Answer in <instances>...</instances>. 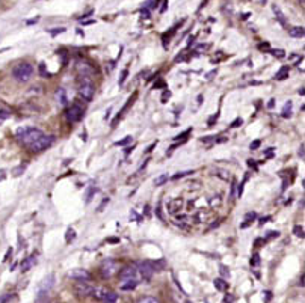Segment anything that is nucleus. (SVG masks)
Segmentation results:
<instances>
[{
    "label": "nucleus",
    "instance_id": "f257e3e1",
    "mask_svg": "<svg viewBox=\"0 0 305 303\" xmlns=\"http://www.w3.org/2000/svg\"><path fill=\"white\" fill-rule=\"evenodd\" d=\"M44 133L41 131V130H38V128H32V127H20L18 130H17V133H16V136H17V139L23 144V145H26V146H29L31 144H34L36 139H39L41 136H43Z\"/></svg>",
    "mask_w": 305,
    "mask_h": 303
},
{
    "label": "nucleus",
    "instance_id": "f03ea898",
    "mask_svg": "<svg viewBox=\"0 0 305 303\" xmlns=\"http://www.w3.org/2000/svg\"><path fill=\"white\" fill-rule=\"evenodd\" d=\"M77 91H79V95H80L83 100H85V101H91L94 98V92H95V88H94V83H92L91 77H88V76H80Z\"/></svg>",
    "mask_w": 305,
    "mask_h": 303
},
{
    "label": "nucleus",
    "instance_id": "7ed1b4c3",
    "mask_svg": "<svg viewBox=\"0 0 305 303\" xmlns=\"http://www.w3.org/2000/svg\"><path fill=\"white\" fill-rule=\"evenodd\" d=\"M34 74V66L31 64H18L16 68L12 70V77L16 79L20 83H26L27 80H29Z\"/></svg>",
    "mask_w": 305,
    "mask_h": 303
},
{
    "label": "nucleus",
    "instance_id": "20e7f679",
    "mask_svg": "<svg viewBox=\"0 0 305 303\" xmlns=\"http://www.w3.org/2000/svg\"><path fill=\"white\" fill-rule=\"evenodd\" d=\"M53 144H54V136H46V134H43V136L39 137V139H36L34 144H31L29 148L32 151H35V153H41V151L50 148Z\"/></svg>",
    "mask_w": 305,
    "mask_h": 303
},
{
    "label": "nucleus",
    "instance_id": "39448f33",
    "mask_svg": "<svg viewBox=\"0 0 305 303\" xmlns=\"http://www.w3.org/2000/svg\"><path fill=\"white\" fill-rule=\"evenodd\" d=\"M117 270H118L117 261H114V259H106V261H103V264H102V276L104 279L112 278L114 274L117 273Z\"/></svg>",
    "mask_w": 305,
    "mask_h": 303
},
{
    "label": "nucleus",
    "instance_id": "423d86ee",
    "mask_svg": "<svg viewBox=\"0 0 305 303\" xmlns=\"http://www.w3.org/2000/svg\"><path fill=\"white\" fill-rule=\"evenodd\" d=\"M53 285H54V276H53V274H49V276L39 284V288H38V300L46 297L49 294V291L53 288Z\"/></svg>",
    "mask_w": 305,
    "mask_h": 303
},
{
    "label": "nucleus",
    "instance_id": "0eeeda50",
    "mask_svg": "<svg viewBox=\"0 0 305 303\" xmlns=\"http://www.w3.org/2000/svg\"><path fill=\"white\" fill-rule=\"evenodd\" d=\"M137 269H139L142 278L145 281H150L152 278V274H154V271H156L154 266H152V261H141V263L137 264Z\"/></svg>",
    "mask_w": 305,
    "mask_h": 303
},
{
    "label": "nucleus",
    "instance_id": "6e6552de",
    "mask_svg": "<svg viewBox=\"0 0 305 303\" xmlns=\"http://www.w3.org/2000/svg\"><path fill=\"white\" fill-rule=\"evenodd\" d=\"M74 290H76L77 296H80V297H88V296H92L94 287L89 285V284H86L85 281H79L74 285Z\"/></svg>",
    "mask_w": 305,
    "mask_h": 303
},
{
    "label": "nucleus",
    "instance_id": "1a4fd4ad",
    "mask_svg": "<svg viewBox=\"0 0 305 303\" xmlns=\"http://www.w3.org/2000/svg\"><path fill=\"white\" fill-rule=\"evenodd\" d=\"M83 118V109L77 104L71 106L67 110V119L70 122H79Z\"/></svg>",
    "mask_w": 305,
    "mask_h": 303
},
{
    "label": "nucleus",
    "instance_id": "9d476101",
    "mask_svg": "<svg viewBox=\"0 0 305 303\" xmlns=\"http://www.w3.org/2000/svg\"><path fill=\"white\" fill-rule=\"evenodd\" d=\"M70 278H73L76 281H89L91 273L85 269H74L70 271Z\"/></svg>",
    "mask_w": 305,
    "mask_h": 303
},
{
    "label": "nucleus",
    "instance_id": "9b49d317",
    "mask_svg": "<svg viewBox=\"0 0 305 303\" xmlns=\"http://www.w3.org/2000/svg\"><path fill=\"white\" fill-rule=\"evenodd\" d=\"M136 273H137L136 267H135V266H130V267H126V269H122V270L119 271V278H121L122 281L136 279Z\"/></svg>",
    "mask_w": 305,
    "mask_h": 303
},
{
    "label": "nucleus",
    "instance_id": "f8f14e48",
    "mask_svg": "<svg viewBox=\"0 0 305 303\" xmlns=\"http://www.w3.org/2000/svg\"><path fill=\"white\" fill-rule=\"evenodd\" d=\"M183 208V199H172L169 204H168V211L171 213V214H175V213H178L180 210Z\"/></svg>",
    "mask_w": 305,
    "mask_h": 303
},
{
    "label": "nucleus",
    "instance_id": "ddd939ff",
    "mask_svg": "<svg viewBox=\"0 0 305 303\" xmlns=\"http://www.w3.org/2000/svg\"><path fill=\"white\" fill-rule=\"evenodd\" d=\"M77 71H79V74L80 76H88V77H91L92 76V73H94V70H92V66H89L88 64H85V62H77Z\"/></svg>",
    "mask_w": 305,
    "mask_h": 303
},
{
    "label": "nucleus",
    "instance_id": "4468645a",
    "mask_svg": "<svg viewBox=\"0 0 305 303\" xmlns=\"http://www.w3.org/2000/svg\"><path fill=\"white\" fill-rule=\"evenodd\" d=\"M36 264V255H31V256H27L23 263H21V271H27V270H31L34 266Z\"/></svg>",
    "mask_w": 305,
    "mask_h": 303
},
{
    "label": "nucleus",
    "instance_id": "2eb2a0df",
    "mask_svg": "<svg viewBox=\"0 0 305 303\" xmlns=\"http://www.w3.org/2000/svg\"><path fill=\"white\" fill-rule=\"evenodd\" d=\"M272 9H273V12H275V16H276V20L280 21V24L281 26H287V20H286V17H284V14H283V11L280 9V6H276V5H273L272 6Z\"/></svg>",
    "mask_w": 305,
    "mask_h": 303
},
{
    "label": "nucleus",
    "instance_id": "dca6fc26",
    "mask_svg": "<svg viewBox=\"0 0 305 303\" xmlns=\"http://www.w3.org/2000/svg\"><path fill=\"white\" fill-rule=\"evenodd\" d=\"M292 109H293V103H292V101H287V103L284 104L283 110H281V116L286 118V119L292 118Z\"/></svg>",
    "mask_w": 305,
    "mask_h": 303
},
{
    "label": "nucleus",
    "instance_id": "f3484780",
    "mask_svg": "<svg viewBox=\"0 0 305 303\" xmlns=\"http://www.w3.org/2000/svg\"><path fill=\"white\" fill-rule=\"evenodd\" d=\"M213 284H215V288L218 291H225L228 288V282H225V279H220V278L215 279Z\"/></svg>",
    "mask_w": 305,
    "mask_h": 303
},
{
    "label": "nucleus",
    "instance_id": "a211bd4d",
    "mask_svg": "<svg viewBox=\"0 0 305 303\" xmlns=\"http://www.w3.org/2000/svg\"><path fill=\"white\" fill-rule=\"evenodd\" d=\"M288 71H290V68H288L287 65L281 66V68H280V71L276 73L275 79H276V80H286V79L288 77Z\"/></svg>",
    "mask_w": 305,
    "mask_h": 303
},
{
    "label": "nucleus",
    "instance_id": "6ab92c4d",
    "mask_svg": "<svg viewBox=\"0 0 305 303\" xmlns=\"http://www.w3.org/2000/svg\"><path fill=\"white\" fill-rule=\"evenodd\" d=\"M136 287H137L136 279H127L126 284H122V285H121V290H122V291H132V290H135Z\"/></svg>",
    "mask_w": 305,
    "mask_h": 303
},
{
    "label": "nucleus",
    "instance_id": "aec40b11",
    "mask_svg": "<svg viewBox=\"0 0 305 303\" xmlns=\"http://www.w3.org/2000/svg\"><path fill=\"white\" fill-rule=\"evenodd\" d=\"M304 27H292V29L288 31V35L292 36V38H302L304 36Z\"/></svg>",
    "mask_w": 305,
    "mask_h": 303
},
{
    "label": "nucleus",
    "instance_id": "412c9836",
    "mask_svg": "<svg viewBox=\"0 0 305 303\" xmlns=\"http://www.w3.org/2000/svg\"><path fill=\"white\" fill-rule=\"evenodd\" d=\"M56 98H58V101H59L62 106H67L68 98H67V94H65L64 89H58V91H56Z\"/></svg>",
    "mask_w": 305,
    "mask_h": 303
},
{
    "label": "nucleus",
    "instance_id": "4be33fe9",
    "mask_svg": "<svg viewBox=\"0 0 305 303\" xmlns=\"http://www.w3.org/2000/svg\"><path fill=\"white\" fill-rule=\"evenodd\" d=\"M104 294H106V290H104V288H94V291H92V296H94L97 300H103Z\"/></svg>",
    "mask_w": 305,
    "mask_h": 303
},
{
    "label": "nucleus",
    "instance_id": "5701e85b",
    "mask_svg": "<svg viewBox=\"0 0 305 303\" xmlns=\"http://www.w3.org/2000/svg\"><path fill=\"white\" fill-rule=\"evenodd\" d=\"M74 239H76V231L73 228H68L67 229V234H65V241L67 243H71V241H74Z\"/></svg>",
    "mask_w": 305,
    "mask_h": 303
},
{
    "label": "nucleus",
    "instance_id": "b1692460",
    "mask_svg": "<svg viewBox=\"0 0 305 303\" xmlns=\"http://www.w3.org/2000/svg\"><path fill=\"white\" fill-rule=\"evenodd\" d=\"M255 217H257V214H255L254 211H253V213H248V214L245 216V223H242V225H240V228H246L249 223L253 222V220H254Z\"/></svg>",
    "mask_w": 305,
    "mask_h": 303
},
{
    "label": "nucleus",
    "instance_id": "393cba45",
    "mask_svg": "<svg viewBox=\"0 0 305 303\" xmlns=\"http://www.w3.org/2000/svg\"><path fill=\"white\" fill-rule=\"evenodd\" d=\"M168 174H163V175H160L159 178H156V180H154V186H163L166 181H168Z\"/></svg>",
    "mask_w": 305,
    "mask_h": 303
},
{
    "label": "nucleus",
    "instance_id": "a878e982",
    "mask_svg": "<svg viewBox=\"0 0 305 303\" xmlns=\"http://www.w3.org/2000/svg\"><path fill=\"white\" fill-rule=\"evenodd\" d=\"M103 300H104V302H117V300H118V294H117V293H107V291H106Z\"/></svg>",
    "mask_w": 305,
    "mask_h": 303
},
{
    "label": "nucleus",
    "instance_id": "bb28decb",
    "mask_svg": "<svg viewBox=\"0 0 305 303\" xmlns=\"http://www.w3.org/2000/svg\"><path fill=\"white\" fill-rule=\"evenodd\" d=\"M130 142H132V136H126V137H124V139L117 141V142H115V145H117V146H124V145H127V144H130Z\"/></svg>",
    "mask_w": 305,
    "mask_h": 303
},
{
    "label": "nucleus",
    "instance_id": "cd10ccee",
    "mask_svg": "<svg viewBox=\"0 0 305 303\" xmlns=\"http://www.w3.org/2000/svg\"><path fill=\"white\" fill-rule=\"evenodd\" d=\"M24 171H26V166H23V164H21V166H17V168L12 169V175L14 176H20Z\"/></svg>",
    "mask_w": 305,
    "mask_h": 303
},
{
    "label": "nucleus",
    "instance_id": "c85d7f7f",
    "mask_svg": "<svg viewBox=\"0 0 305 303\" xmlns=\"http://www.w3.org/2000/svg\"><path fill=\"white\" fill-rule=\"evenodd\" d=\"M219 271H220V274H222L224 278H228L230 276V269L227 266H224V264L219 266Z\"/></svg>",
    "mask_w": 305,
    "mask_h": 303
},
{
    "label": "nucleus",
    "instance_id": "c756f323",
    "mask_svg": "<svg viewBox=\"0 0 305 303\" xmlns=\"http://www.w3.org/2000/svg\"><path fill=\"white\" fill-rule=\"evenodd\" d=\"M12 300H17V297L14 296V294H3V296H0V303H2V302H12Z\"/></svg>",
    "mask_w": 305,
    "mask_h": 303
},
{
    "label": "nucleus",
    "instance_id": "7c9ffc66",
    "mask_svg": "<svg viewBox=\"0 0 305 303\" xmlns=\"http://www.w3.org/2000/svg\"><path fill=\"white\" fill-rule=\"evenodd\" d=\"M293 234L295 236H298V237H304V228L302 226H299V225H296L295 228H293Z\"/></svg>",
    "mask_w": 305,
    "mask_h": 303
},
{
    "label": "nucleus",
    "instance_id": "2f4dec72",
    "mask_svg": "<svg viewBox=\"0 0 305 303\" xmlns=\"http://www.w3.org/2000/svg\"><path fill=\"white\" fill-rule=\"evenodd\" d=\"M139 302H141V303H157L159 300H157L156 297H150V296H147V297H142Z\"/></svg>",
    "mask_w": 305,
    "mask_h": 303
},
{
    "label": "nucleus",
    "instance_id": "473e14b6",
    "mask_svg": "<svg viewBox=\"0 0 305 303\" xmlns=\"http://www.w3.org/2000/svg\"><path fill=\"white\" fill-rule=\"evenodd\" d=\"M242 124H243V119H242V118H236V119L231 122V127H233V128H237V127L242 126Z\"/></svg>",
    "mask_w": 305,
    "mask_h": 303
},
{
    "label": "nucleus",
    "instance_id": "72a5a7b5",
    "mask_svg": "<svg viewBox=\"0 0 305 303\" xmlns=\"http://www.w3.org/2000/svg\"><path fill=\"white\" fill-rule=\"evenodd\" d=\"M64 32H65V27H58V29H54V31H49V33H50L51 36H56V35L64 33Z\"/></svg>",
    "mask_w": 305,
    "mask_h": 303
},
{
    "label": "nucleus",
    "instance_id": "f704fd0d",
    "mask_svg": "<svg viewBox=\"0 0 305 303\" xmlns=\"http://www.w3.org/2000/svg\"><path fill=\"white\" fill-rule=\"evenodd\" d=\"M171 91H168V89H166L165 92H163V95H162V103H166V101H168L169 98H171Z\"/></svg>",
    "mask_w": 305,
    "mask_h": 303
},
{
    "label": "nucleus",
    "instance_id": "c9c22d12",
    "mask_svg": "<svg viewBox=\"0 0 305 303\" xmlns=\"http://www.w3.org/2000/svg\"><path fill=\"white\" fill-rule=\"evenodd\" d=\"M127 74H129V71H127V70H122L121 77H119V86H122V85H124V81H126V79H127Z\"/></svg>",
    "mask_w": 305,
    "mask_h": 303
},
{
    "label": "nucleus",
    "instance_id": "e433bc0d",
    "mask_svg": "<svg viewBox=\"0 0 305 303\" xmlns=\"http://www.w3.org/2000/svg\"><path fill=\"white\" fill-rule=\"evenodd\" d=\"M190 174H193V172H192V171H187V172H178L177 175H174V176H172V180H178V178L187 176V175H190Z\"/></svg>",
    "mask_w": 305,
    "mask_h": 303
},
{
    "label": "nucleus",
    "instance_id": "4c0bfd02",
    "mask_svg": "<svg viewBox=\"0 0 305 303\" xmlns=\"http://www.w3.org/2000/svg\"><path fill=\"white\" fill-rule=\"evenodd\" d=\"M258 264H260V255L254 254L253 258H251V266H258Z\"/></svg>",
    "mask_w": 305,
    "mask_h": 303
},
{
    "label": "nucleus",
    "instance_id": "58836bf2",
    "mask_svg": "<svg viewBox=\"0 0 305 303\" xmlns=\"http://www.w3.org/2000/svg\"><path fill=\"white\" fill-rule=\"evenodd\" d=\"M8 118H9V112H6V110H0V124Z\"/></svg>",
    "mask_w": 305,
    "mask_h": 303
},
{
    "label": "nucleus",
    "instance_id": "ea45409f",
    "mask_svg": "<svg viewBox=\"0 0 305 303\" xmlns=\"http://www.w3.org/2000/svg\"><path fill=\"white\" fill-rule=\"evenodd\" d=\"M190 131H192V130L189 128V130H186L185 133H182V134H178V136H175V137H174V139H175V141H180V139H183V141H185V139H186V136H187V134H189Z\"/></svg>",
    "mask_w": 305,
    "mask_h": 303
},
{
    "label": "nucleus",
    "instance_id": "a19ab883",
    "mask_svg": "<svg viewBox=\"0 0 305 303\" xmlns=\"http://www.w3.org/2000/svg\"><path fill=\"white\" fill-rule=\"evenodd\" d=\"M271 53L276 58H284V50H271Z\"/></svg>",
    "mask_w": 305,
    "mask_h": 303
},
{
    "label": "nucleus",
    "instance_id": "79ce46f5",
    "mask_svg": "<svg viewBox=\"0 0 305 303\" xmlns=\"http://www.w3.org/2000/svg\"><path fill=\"white\" fill-rule=\"evenodd\" d=\"M260 145H261V142H260V141H254V142H251V145H249V148H251V149H258V148H260Z\"/></svg>",
    "mask_w": 305,
    "mask_h": 303
},
{
    "label": "nucleus",
    "instance_id": "37998d69",
    "mask_svg": "<svg viewBox=\"0 0 305 303\" xmlns=\"http://www.w3.org/2000/svg\"><path fill=\"white\" fill-rule=\"evenodd\" d=\"M248 166L257 171V163H255V160H253V159H249V160H248Z\"/></svg>",
    "mask_w": 305,
    "mask_h": 303
},
{
    "label": "nucleus",
    "instance_id": "c03bdc74",
    "mask_svg": "<svg viewBox=\"0 0 305 303\" xmlns=\"http://www.w3.org/2000/svg\"><path fill=\"white\" fill-rule=\"evenodd\" d=\"M94 191H95V189H94V187H91V189H89V191H88V195H86V202H89V201L92 199Z\"/></svg>",
    "mask_w": 305,
    "mask_h": 303
},
{
    "label": "nucleus",
    "instance_id": "a18cd8bd",
    "mask_svg": "<svg viewBox=\"0 0 305 303\" xmlns=\"http://www.w3.org/2000/svg\"><path fill=\"white\" fill-rule=\"evenodd\" d=\"M39 71H41V74H43V76H47V74H46V64H44V62H41V64H39Z\"/></svg>",
    "mask_w": 305,
    "mask_h": 303
},
{
    "label": "nucleus",
    "instance_id": "49530a36",
    "mask_svg": "<svg viewBox=\"0 0 305 303\" xmlns=\"http://www.w3.org/2000/svg\"><path fill=\"white\" fill-rule=\"evenodd\" d=\"M154 89H157V88H166V85H165V81H162V80H159L157 83H154V86H152Z\"/></svg>",
    "mask_w": 305,
    "mask_h": 303
},
{
    "label": "nucleus",
    "instance_id": "de8ad7c7",
    "mask_svg": "<svg viewBox=\"0 0 305 303\" xmlns=\"http://www.w3.org/2000/svg\"><path fill=\"white\" fill-rule=\"evenodd\" d=\"M269 236H268V239H273V237H278L280 236V232L278 231H271V232H268Z\"/></svg>",
    "mask_w": 305,
    "mask_h": 303
},
{
    "label": "nucleus",
    "instance_id": "09e8293b",
    "mask_svg": "<svg viewBox=\"0 0 305 303\" xmlns=\"http://www.w3.org/2000/svg\"><path fill=\"white\" fill-rule=\"evenodd\" d=\"M245 181H246V178H245ZM245 181H243V183H240V186H239V189H237V193H239V196H242V193H243V184H245Z\"/></svg>",
    "mask_w": 305,
    "mask_h": 303
},
{
    "label": "nucleus",
    "instance_id": "8fccbe9b",
    "mask_svg": "<svg viewBox=\"0 0 305 303\" xmlns=\"http://www.w3.org/2000/svg\"><path fill=\"white\" fill-rule=\"evenodd\" d=\"M142 18H150V12H148V9H142Z\"/></svg>",
    "mask_w": 305,
    "mask_h": 303
},
{
    "label": "nucleus",
    "instance_id": "3c124183",
    "mask_svg": "<svg viewBox=\"0 0 305 303\" xmlns=\"http://www.w3.org/2000/svg\"><path fill=\"white\" fill-rule=\"evenodd\" d=\"M258 48H260V50H268V48H269V44H268V43H265V44H260V46H258Z\"/></svg>",
    "mask_w": 305,
    "mask_h": 303
},
{
    "label": "nucleus",
    "instance_id": "603ef678",
    "mask_svg": "<svg viewBox=\"0 0 305 303\" xmlns=\"http://www.w3.org/2000/svg\"><path fill=\"white\" fill-rule=\"evenodd\" d=\"M268 220H271V216H268V217H263V219H260V225H263V223H266Z\"/></svg>",
    "mask_w": 305,
    "mask_h": 303
},
{
    "label": "nucleus",
    "instance_id": "864d4df0",
    "mask_svg": "<svg viewBox=\"0 0 305 303\" xmlns=\"http://www.w3.org/2000/svg\"><path fill=\"white\" fill-rule=\"evenodd\" d=\"M157 145V142H154V144H151L150 146H148V149H147V153H151V151H152V148H154Z\"/></svg>",
    "mask_w": 305,
    "mask_h": 303
},
{
    "label": "nucleus",
    "instance_id": "5fc2aeb1",
    "mask_svg": "<svg viewBox=\"0 0 305 303\" xmlns=\"http://www.w3.org/2000/svg\"><path fill=\"white\" fill-rule=\"evenodd\" d=\"M299 156H301V159H304V144H301V148H299Z\"/></svg>",
    "mask_w": 305,
    "mask_h": 303
},
{
    "label": "nucleus",
    "instance_id": "6e6d98bb",
    "mask_svg": "<svg viewBox=\"0 0 305 303\" xmlns=\"http://www.w3.org/2000/svg\"><path fill=\"white\" fill-rule=\"evenodd\" d=\"M107 241H109V243H119V239H115V237H114V239H109Z\"/></svg>",
    "mask_w": 305,
    "mask_h": 303
},
{
    "label": "nucleus",
    "instance_id": "4d7b16f0",
    "mask_svg": "<svg viewBox=\"0 0 305 303\" xmlns=\"http://www.w3.org/2000/svg\"><path fill=\"white\" fill-rule=\"evenodd\" d=\"M273 106H275V100H273V98H272V100H271V101H269V103H268V107H269V109H272V107H273Z\"/></svg>",
    "mask_w": 305,
    "mask_h": 303
},
{
    "label": "nucleus",
    "instance_id": "13d9d810",
    "mask_svg": "<svg viewBox=\"0 0 305 303\" xmlns=\"http://www.w3.org/2000/svg\"><path fill=\"white\" fill-rule=\"evenodd\" d=\"M233 300H234L233 296H225V299H224V302H233Z\"/></svg>",
    "mask_w": 305,
    "mask_h": 303
},
{
    "label": "nucleus",
    "instance_id": "bf43d9fd",
    "mask_svg": "<svg viewBox=\"0 0 305 303\" xmlns=\"http://www.w3.org/2000/svg\"><path fill=\"white\" fill-rule=\"evenodd\" d=\"M216 74V70H213V71H210L209 74H207V79H212V76H215Z\"/></svg>",
    "mask_w": 305,
    "mask_h": 303
},
{
    "label": "nucleus",
    "instance_id": "052dcab7",
    "mask_svg": "<svg viewBox=\"0 0 305 303\" xmlns=\"http://www.w3.org/2000/svg\"><path fill=\"white\" fill-rule=\"evenodd\" d=\"M265 294H266V300H271L272 299V293L271 291H266Z\"/></svg>",
    "mask_w": 305,
    "mask_h": 303
},
{
    "label": "nucleus",
    "instance_id": "680f3d73",
    "mask_svg": "<svg viewBox=\"0 0 305 303\" xmlns=\"http://www.w3.org/2000/svg\"><path fill=\"white\" fill-rule=\"evenodd\" d=\"M156 214H157V216H159V217L162 219V213H160V205H159V207H157V208H156Z\"/></svg>",
    "mask_w": 305,
    "mask_h": 303
},
{
    "label": "nucleus",
    "instance_id": "e2e57ef3",
    "mask_svg": "<svg viewBox=\"0 0 305 303\" xmlns=\"http://www.w3.org/2000/svg\"><path fill=\"white\" fill-rule=\"evenodd\" d=\"M5 178V171H0V180H3Z\"/></svg>",
    "mask_w": 305,
    "mask_h": 303
},
{
    "label": "nucleus",
    "instance_id": "0e129e2a",
    "mask_svg": "<svg viewBox=\"0 0 305 303\" xmlns=\"http://www.w3.org/2000/svg\"><path fill=\"white\" fill-rule=\"evenodd\" d=\"M299 285H301V287H304V274H302V276H301V281H299Z\"/></svg>",
    "mask_w": 305,
    "mask_h": 303
},
{
    "label": "nucleus",
    "instance_id": "69168bd1",
    "mask_svg": "<svg viewBox=\"0 0 305 303\" xmlns=\"http://www.w3.org/2000/svg\"><path fill=\"white\" fill-rule=\"evenodd\" d=\"M298 94H299V95H304V88H301V89L298 91Z\"/></svg>",
    "mask_w": 305,
    "mask_h": 303
},
{
    "label": "nucleus",
    "instance_id": "338daca9",
    "mask_svg": "<svg viewBox=\"0 0 305 303\" xmlns=\"http://www.w3.org/2000/svg\"><path fill=\"white\" fill-rule=\"evenodd\" d=\"M301 5H304V0H301Z\"/></svg>",
    "mask_w": 305,
    "mask_h": 303
}]
</instances>
